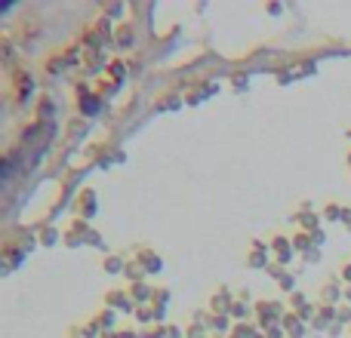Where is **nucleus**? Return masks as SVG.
Returning a JSON list of instances; mask_svg holds the SVG:
<instances>
[]
</instances>
